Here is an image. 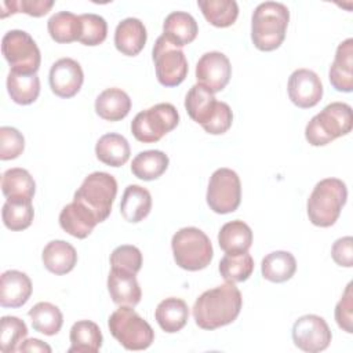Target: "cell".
<instances>
[{
	"mask_svg": "<svg viewBox=\"0 0 353 353\" xmlns=\"http://www.w3.org/2000/svg\"><path fill=\"white\" fill-rule=\"evenodd\" d=\"M243 306L240 290L226 281L204 291L193 305V319L203 330H216L237 319Z\"/></svg>",
	"mask_w": 353,
	"mask_h": 353,
	"instance_id": "cell-1",
	"label": "cell"
},
{
	"mask_svg": "<svg viewBox=\"0 0 353 353\" xmlns=\"http://www.w3.org/2000/svg\"><path fill=\"white\" fill-rule=\"evenodd\" d=\"M290 22L287 6L276 1L261 3L252 14L251 40L261 51H273L281 46L285 39Z\"/></svg>",
	"mask_w": 353,
	"mask_h": 353,
	"instance_id": "cell-2",
	"label": "cell"
},
{
	"mask_svg": "<svg viewBox=\"0 0 353 353\" xmlns=\"http://www.w3.org/2000/svg\"><path fill=\"white\" fill-rule=\"evenodd\" d=\"M347 199V188L338 178H325L316 183L307 199V216L320 228L332 226Z\"/></svg>",
	"mask_w": 353,
	"mask_h": 353,
	"instance_id": "cell-3",
	"label": "cell"
},
{
	"mask_svg": "<svg viewBox=\"0 0 353 353\" xmlns=\"http://www.w3.org/2000/svg\"><path fill=\"white\" fill-rule=\"evenodd\" d=\"M352 108L345 102H332L312 117L305 138L312 146H324L352 131Z\"/></svg>",
	"mask_w": 353,
	"mask_h": 353,
	"instance_id": "cell-4",
	"label": "cell"
},
{
	"mask_svg": "<svg viewBox=\"0 0 353 353\" xmlns=\"http://www.w3.org/2000/svg\"><path fill=\"white\" fill-rule=\"evenodd\" d=\"M171 247L176 265L189 272L207 268L214 255L208 236L193 226L179 229L172 236Z\"/></svg>",
	"mask_w": 353,
	"mask_h": 353,
	"instance_id": "cell-5",
	"label": "cell"
},
{
	"mask_svg": "<svg viewBox=\"0 0 353 353\" xmlns=\"http://www.w3.org/2000/svg\"><path fill=\"white\" fill-rule=\"evenodd\" d=\"M108 325L113 338L127 350H145L154 339L150 324L130 306H120L114 310L108 320Z\"/></svg>",
	"mask_w": 353,
	"mask_h": 353,
	"instance_id": "cell-6",
	"label": "cell"
},
{
	"mask_svg": "<svg viewBox=\"0 0 353 353\" xmlns=\"http://www.w3.org/2000/svg\"><path fill=\"white\" fill-rule=\"evenodd\" d=\"M116 194L117 182L114 176L108 172L97 171L84 178L73 200L87 207L95 215L98 223H101L110 215Z\"/></svg>",
	"mask_w": 353,
	"mask_h": 353,
	"instance_id": "cell-7",
	"label": "cell"
},
{
	"mask_svg": "<svg viewBox=\"0 0 353 353\" xmlns=\"http://www.w3.org/2000/svg\"><path fill=\"white\" fill-rule=\"evenodd\" d=\"M179 123V113L171 103H157L139 112L132 123L131 132L137 141L153 143L172 131Z\"/></svg>",
	"mask_w": 353,
	"mask_h": 353,
	"instance_id": "cell-8",
	"label": "cell"
},
{
	"mask_svg": "<svg viewBox=\"0 0 353 353\" xmlns=\"http://www.w3.org/2000/svg\"><path fill=\"white\" fill-rule=\"evenodd\" d=\"M1 52L14 72L34 74L40 68V50L25 30H8L1 40Z\"/></svg>",
	"mask_w": 353,
	"mask_h": 353,
	"instance_id": "cell-9",
	"label": "cell"
},
{
	"mask_svg": "<svg viewBox=\"0 0 353 353\" xmlns=\"http://www.w3.org/2000/svg\"><path fill=\"white\" fill-rule=\"evenodd\" d=\"M156 77L164 87H176L188 76V61L182 50L171 44L163 34L157 37L152 51Z\"/></svg>",
	"mask_w": 353,
	"mask_h": 353,
	"instance_id": "cell-10",
	"label": "cell"
},
{
	"mask_svg": "<svg viewBox=\"0 0 353 353\" xmlns=\"http://www.w3.org/2000/svg\"><path fill=\"white\" fill-rule=\"evenodd\" d=\"M207 204L216 214H229L237 210L241 201V183L236 171L218 168L210 178Z\"/></svg>",
	"mask_w": 353,
	"mask_h": 353,
	"instance_id": "cell-11",
	"label": "cell"
},
{
	"mask_svg": "<svg viewBox=\"0 0 353 353\" xmlns=\"http://www.w3.org/2000/svg\"><path fill=\"white\" fill-rule=\"evenodd\" d=\"M332 339L327 321L317 314H305L292 325V341L295 346L307 353L323 352Z\"/></svg>",
	"mask_w": 353,
	"mask_h": 353,
	"instance_id": "cell-12",
	"label": "cell"
},
{
	"mask_svg": "<svg viewBox=\"0 0 353 353\" xmlns=\"http://www.w3.org/2000/svg\"><path fill=\"white\" fill-rule=\"evenodd\" d=\"M232 76L229 58L219 51H210L201 55L196 65V79L199 84L207 87L211 92L222 91Z\"/></svg>",
	"mask_w": 353,
	"mask_h": 353,
	"instance_id": "cell-13",
	"label": "cell"
},
{
	"mask_svg": "<svg viewBox=\"0 0 353 353\" xmlns=\"http://www.w3.org/2000/svg\"><path fill=\"white\" fill-rule=\"evenodd\" d=\"M288 97L291 102L301 109L316 106L323 97L320 77L309 69L294 70L288 79Z\"/></svg>",
	"mask_w": 353,
	"mask_h": 353,
	"instance_id": "cell-14",
	"label": "cell"
},
{
	"mask_svg": "<svg viewBox=\"0 0 353 353\" xmlns=\"http://www.w3.org/2000/svg\"><path fill=\"white\" fill-rule=\"evenodd\" d=\"M50 87L61 98L74 97L84 81V73L80 63L72 58H61L50 69Z\"/></svg>",
	"mask_w": 353,
	"mask_h": 353,
	"instance_id": "cell-15",
	"label": "cell"
},
{
	"mask_svg": "<svg viewBox=\"0 0 353 353\" xmlns=\"http://www.w3.org/2000/svg\"><path fill=\"white\" fill-rule=\"evenodd\" d=\"M108 291L112 301L119 306L134 307L142 298V291L135 273L119 268L110 269L108 276Z\"/></svg>",
	"mask_w": 353,
	"mask_h": 353,
	"instance_id": "cell-16",
	"label": "cell"
},
{
	"mask_svg": "<svg viewBox=\"0 0 353 353\" xmlns=\"http://www.w3.org/2000/svg\"><path fill=\"white\" fill-rule=\"evenodd\" d=\"M32 295L29 276L19 270H6L0 279V305L3 307H21Z\"/></svg>",
	"mask_w": 353,
	"mask_h": 353,
	"instance_id": "cell-17",
	"label": "cell"
},
{
	"mask_svg": "<svg viewBox=\"0 0 353 353\" xmlns=\"http://www.w3.org/2000/svg\"><path fill=\"white\" fill-rule=\"evenodd\" d=\"M328 79L339 92H350L353 90V39L349 37L338 46Z\"/></svg>",
	"mask_w": 353,
	"mask_h": 353,
	"instance_id": "cell-18",
	"label": "cell"
},
{
	"mask_svg": "<svg viewBox=\"0 0 353 353\" xmlns=\"http://www.w3.org/2000/svg\"><path fill=\"white\" fill-rule=\"evenodd\" d=\"M146 39V28L138 18H125L116 26L114 46L127 57L138 55L143 50Z\"/></svg>",
	"mask_w": 353,
	"mask_h": 353,
	"instance_id": "cell-19",
	"label": "cell"
},
{
	"mask_svg": "<svg viewBox=\"0 0 353 353\" xmlns=\"http://www.w3.org/2000/svg\"><path fill=\"white\" fill-rule=\"evenodd\" d=\"M95 215L83 204L72 201L65 205L59 214L61 228L76 239H85L97 226Z\"/></svg>",
	"mask_w": 353,
	"mask_h": 353,
	"instance_id": "cell-20",
	"label": "cell"
},
{
	"mask_svg": "<svg viewBox=\"0 0 353 353\" xmlns=\"http://www.w3.org/2000/svg\"><path fill=\"white\" fill-rule=\"evenodd\" d=\"M199 33L196 19L183 11H174L167 15L163 23V36L175 47L192 43Z\"/></svg>",
	"mask_w": 353,
	"mask_h": 353,
	"instance_id": "cell-21",
	"label": "cell"
},
{
	"mask_svg": "<svg viewBox=\"0 0 353 353\" xmlns=\"http://www.w3.org/2000/svg\"><path fill=\"white\" fill-rule=\"evenodd\" d=\"M44 268L54 274H66L77 263V252L72 244L63 240L50 241L41 254Z\"/></svg>",
	"mask_w": 353,
	"mask_h": 353,
	"instance_id": "cell-22",
	"label": "cell"
},
{
	"mask_svg": "<svg viewBox=\"0 0 353 353\" xmlns=\"http://www.w3.org/2000/svg\"><path fill=\"white\" fill-rule=\"evenodd\" d=\"M131 110V99L121 88H106L95 99L97 114L108 121H119Z\"/></svg>",
	"mask_w": 353,
	"mask_h": 353,
	"instance_id": "cell-23",
	"label": "cell"
},
{
	"mask_svg": "<svg viewBox=\"0 0 353 353\" xmlns=\"http://www.w3.org/2000/svg\"><path fill=\"white\" fill-rule=\"evenodd\" d=\"M218 106V101L207 87L194 84L185 98V108L189 117L201 127L210 121Z\"/></svg>",
	"mask_w": 353,
	"mask_h": 353,
	"instance_id": "cell-24",
	"label": "cell"
},
{
	"mask_svg": "<svg viewBox=\"0 0 353 353\" xmlns=\"http://www.w3.org/2000/svg\"><path fill=\"white\" fill-rule=\"evenodd\" d=\"M152 210V196L148 189L139 185H128L123 193L120 212L131 223L143 221Z\"/></svg>",
	"mask_w": 353,
	"mask_h": 353,
	"instance_id": "cell-25",
	"label": "cell"
},
{
	"mask_svg": "<svg viewBox=\"0 0 353 353\" xmlns=\"http://www.w3.org/2000/svg\"><path fill=\"white\" fill-rule=\"evenodd\" d=\"M154 317L163 331L174 334L186 325L189 319V307L181 298H165L157 305Z\"/></svg>",
	"mask_w": 353,
	"mask_h": 353,
	"instance_id": "cell-26",
	"label": "cell"
},
{
	"mask_svg": "<svg viewBox=\"0 0 353 353\" xmlns=\"http://www.w3.org/2000/svg\"><path fill=\"white\" fill-rule=\"evenodd\" d=\"M95 154L99 161L110 167L124 165L131 154L128 141L116 132L102 135L95 145Z\"/></svg>",
	"mask_w": 353,
	"mask_h": 353,
	"instance_id": "cell-27",
	"label": "cell"
},
{
	"mask_svg": "<svg viewBox=\"0 0 353 353\" xmlns=\"http://www.w3.org/2000/svg\"><path fill=\"white\" fill-rule=\"evenodd\" d=\"M69 353H95L102 346V332L97 323L91 320L76 321L69 334Z\"/></svg>",
	"mask_w": 353,
	"mask_h": 353,
	"instance_id": "cell-28",
	"label": "cell"
},
{
	"mask_svg": "<svg viewBox=\"0 0 353 353\" xmlns=\"http://www.w3.org/2000/svg\"><path fill=\"white\" fill-rule=\"evenodd\" d=\"M218 243L226 254L248 252L252 244V230L243 221L228 222L218 233Z\"/></svg>",
	"mask_w": 353,
	"mask_h": 353,
	"instance_id": "cell-29",
	"label": "cell"
},
{
	"mask_svg": "<svg viewBox=\"0 0 353 353\" xmlns=\"http://www.w3.org/2000/svg\"><path fill=\"white\" fill-rule=\"evenodd\" d=\"M1 192L7 200H29L32 201L36 183L25 168H10L1 176Z\"/></svg>",
	"mask_w": 353,
	"mask_h": 353,
	"instance_id": "cell-30",
	"label": "cell"
},
{
	"mask_svg": "<svg viewBox=\"0 0 353 353\" xmlns=\"http://www.w3.org/2000/svg\"><path fill=\"white\" fill-rule=\"evenodd\" d=\"M296 270V261L288 251H273L268 254L261 263L263 279L272 283H284L290 280Z\"/></svg>",
	"mask_w": 353,
	"mask_h": 353,
	"instance_id": "cell-31",
	"label": "cell"
},
{
	"mask_svg": "<svg viewBox=\"0 0 353 353\" xmlns=\"http://www.w3.org/2000/svg\"><path fill=\"white\" fill-rule=\"evenodd\" d=\"M170 159L161 150H145L138 153L131 163V172L142 181L160 178L168 168Z\"/></svg>",
	"mask_w": 353,
	"mask_h": 353,
	"instance_id": "cell-32",
	"label": "cell"
},
{
	"mask_svg": "<svg viewBox=\"0 0 353 353\" xmlns=\"http://www.w3.org/2000/svg\"><path fill=\"white\" fill-rule=\"evenodd\" d=\"M7 91L18 105L33 103L40 94V80L37 73L25 74L10 70L7 77Z\"/></svg>",
	"mask_w": 353,
	"mask_h": 353,
	"instance_id": "cell-33",
	"label": "cell"
},
{
	"mask_svg": "<svg viewBox=\"0 0 353 353\" xmlns=\"http://www.w3.org/2000/svg\"><path fill=\"white\" fill-rule=\"evenodd\" d=\"M30 323L34 331L41 332L44 335H55L61 331L63 324V316L58 306L50 302H39L29 312Z\"/></svg>",
	"mask_w": 353,
	"mask_h": 353,
	"instance_id": "cell-34",
	"label": "cell"
},
{
	"mask_svg": "<svg viewBox=\"0 0 353 353\" xmlns=\"http://www.w3.org/2000/svg\"><path fill=\"white\" fill-rule=\"evenodd\" d=\"M204 18L216 28L232 26L239 15V6L234 0H199Z\"/></svg>",
	"mask_w": 353,
	"mask_h": 353,
	"instance_id": "cell-35",
	"label": "cell"
},
{
	"mask_svg": "<svg viewBox=\"0 0 353 353\" xmlns=\"http://www.w3.org/2000/svg\"><path fill=\"white\" fill-rule=\"evenodd\" d=\"M47 29L51 39L57 43L63 44V43H72L76 40L79 41L80 30H81L80 17L69 11H59L48 19Z\"/></svg>",
	"mask_w": 353,
	"mask_h": 353,
	"instance_id": "cell-36",
	"label": "cell"
},
{
	"mask_svg": "<svg viewBox=\"0 0 353 353\" xmlns=\"http://www.w3.org/2000/svg\"><path fill=\"white\" fill-rule=\"evenodd\" d=\"M254 272V259L248 252L225 254L219 262V273L229 283L245 281Z\"/></svg>",
	"mask_w": 353,
	"mask_h": 353,
	"instance_id": "cell-37",
	"label": "cell"
},
{
	"mask_svg": "<svg viewBox=\"0 0 353 353\" xmlns=\"http://www.w3.org/2000/svg\"><path fill=\"white\" fill-rule=\"evenodd\" d=\"M34 216L32 201L29 200H6L1 218L6 228L18 232L30 226Z\"/></svg>",
	"mask_w": 353,
	"mask_h": 353,
	"instance_id": "cell-38",
	"label": "cell"
},
{
	"mask_svg": "<svg viewBox=\"0 0 353 353\" xmlns=\"http://www.w3.org/2000/svg\"><path fill=\"white\" fill-rule=\"evenodd\" d=\"M0 324V350L3 353L18 352V345L28 335L26 324L15 316H3Z\"/></svg>",
	"mask_w": 353,
	"mask_h": 353,
	"instance_id": "cell-39",
	"label": "cell"
},
{
	"mask_svg": "<svg viewBox=\"0 0 353 353\" xmlns=\"http://www.w3.org/2000/svg\"><path fill=\"white\" fill-rule=\"evenodd\" d=\"M80 37L79 41L84 46H98L105 41L108 34L106 21L97 14H81Z\"/></svg>",
	"mask_w": 353,
	"mask_h": 353,
	"instance_id": "cell-40",
	"label": "cell"
},
{
	"mask_svg": "<svg viewBox=\"0 0 353 353\" xmlns=\"http://www.w3.org/2000/svg\"><path fill=\"white\" fill-rule=\"evenodd\" d=\"M54 6L51 0H12V1H1V12L0 17L6 18L15 12H25L30 17H43L46 15Z\"/></svg>",
	"mask_w": 353,
	"mask_h": 353,
	"instance_id": "cell-41",
	"label": "cell"
},
{
	"mask_svg": "<svg viewBox=\"0 0 353 353\" xmlns=\"http://www.w3.org/2000/svg\"><path fill=\"white\" fill-rule=\"evenodd\" d=\"M110 265L137 274L142 266V254L135 245H119L110 255Z\"/></svg>",
	"mask_w": 353,
	"mask_h": 353,
	"instance_id": "cell-42",
	"label": "cell"
},
{
	"mask_svg": "<svg viewBox=\"0 0 353 353\" xmlns=\"http://www.w3.org/2000/svg\"><path fill=\"white\" fill-rule=\"evenodd\" d=\"M25 149L23 135L14 127L0 128V159H17Z\"/></svg>",
	"mask_w": 353,
	"mask_h": 353,
	"instance_id": "cell-43",
	"label": "cell"
},
{
	"mask_svg": "<svg viewBox=\"0 0 353 353\" xmlns=\"http://www.w3.org/2000/svg\"><path fill=\"white\" fill-rule=\"evenodd\" d=\"M335 320L339 328L347 334L353 332V292L352 283H349L343 291L342 298L335 306Z\"/></svg>",
	"mask_w": 353,
	"mask_h": 353,
	"instance_id": "cell-44",
	"label": "cell"
},
{
	"mask_svg": "<svg viewBox=\"0 0 353 353\" xmlns=\"http://www.w3.org/2000/svg\"><path fill=\"white\" fill-rule=\"evenodd\" d=\"M233 121V113L230 106L226 102H219L214 116L210 119L207 124L203 125V130L211 135H221L226 132Z\"/></svg>",
	"mask_w": 353,
	"mask_h": 353,
	"instance_id": "cell-45",
	"label": "cell"
},
{
	"mask_svg": "<svg viewBox=\"0 0 353 353\" xmlns=\"http://www.w3.org/2000/svg\"><path fill=\"white\" fill-rule=\"evenodd\" d=\"M331 256L336 265L352 268L353 266V239L350 236L338 239L332 244Z\"/></svg>",
	"mask_w": 353,
	"mask_h": 353,
	"instance_id": "cell-46",
	"label": "cell"
},
{
	"mask_svg": "<svg viewBox=\"0 0 353 353\" xmlns=\"http://www.w3.org/2000/svg\"><path fill=\"white\" fill-rule=\"evenodd\" d=\"M18 352H46V353H51V347L40 339L30 338V339H26L21 343V346L18 347Z\"/></svg>",
	"mask_w": 353,
	"mask_h": 353,
	"instance_id": "cell-47",
	"label": "cell"
}]
</instances>
